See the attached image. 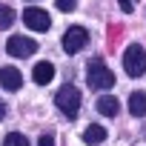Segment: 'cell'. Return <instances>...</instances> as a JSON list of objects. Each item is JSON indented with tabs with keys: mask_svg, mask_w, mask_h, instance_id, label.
<instances>
[{
	"mask_svg": "<svg viewBox=\"0 0 146 146\" xmlns=\"http://www.w3.org/2000/svg\"><path fill=\"white\" fill-rule=\"evenodd\" d=\"M123 69H126V75L129 78H140L146 75V49L143 46H129L126 54H123Z\"/></svg>",
	"mask_w": 146,
	"mask_h": 146,
	"instance_id": "3957f363",
	"label": "cell"
},
{
	"mask_svg": "<svg viewBox=\"0 0 146 146\" xmlns=\"http://www.w3.org/2000/svg\"><path fill=\"white\" fill-rule=\"evenodd\" d=\"M83 140L95 146V143H100V140H106V129H103V126H98V123H92V126H89V129L83 132Z\"/></svg>",
	"mask_w": 146,
	"mask_h": 146,
	"instance_id": "8fae6325",
	"label": "cell"
},
{
	"mask_svg": "<svg viewBox=\"0 0 146 146\" xmlns=\"http://www.w3.org/2000/svg\"><path fill=\"white\" fill-rule=\"evenodd\" d=\"M23 23H26L29 29H35V32H49V26H52L49 15H46L43 9H37V6L23 9Z\"/></svg>",
	"mask_w": 146,
	"mask_h": 146,
	"instance_id": "8992f818",
	"label": "cell"
},
{
	"mask_svg": "<svg viewBox=\"0 0 146 146\" xmlns=\"http://www.w3.org/2000/svg\"><path fill=\"white\" fill-rule=\"evenodd\" d=\"M3 146H29V137L20 135V132H9L6 140H3Z\"/></svg>",
	"mask_w": 146,
	"mask_h": 146,
	"instance_id": "4fadbf2b",
	"label": "cell"
},
{
	"mask_svg": "<svg viewBox=\"0 0 146 146\" xmlns=\"http://www.w3.org/2000/svg\"><path fill=\"white\" fill-rule=\"evenodd\" d=\"M32 78H35V83H37V86L52 83V78H54V66H52L49 60H40V63L35 66V72H32Z\"/></svg>",
	"mask_w": 146,
	"mask_h": 146,
	"instance_id": "ba28073f",
	"label": "cell"
},
{
	"mask_svg": "<svg viewBox=\"0 0 146 146\" xmlns=\"http://www.w3.org/2000/svg\"><path fill=\"white\" fill-rule=\"evenodd\" d=\"M0 86H3V89H9V92H17V89L23 86L20 72H17V69H12V66L0 69Z\"/></svg>",
	"mask_w": 146,
	"mask_h": 146,
	"instance_id": "52a82bcc",
	"label": "cell"
},
{
	"mask_svg": "<svg viewBox=\"0 0 146 146\" xmlns=\"http://www.w3.org/2000/svg\"><path fill=\"white\" fill-rule=\"evenodd\" d=\"M6 112H9V109H6V103H3V100H0V120H3V117H6Z\"/></svg>",
	"mask_w": 146,
	"mask_h": 146,
	"instance_id": "e0dca14e",
	"label": "cell"
},
{
	"mask_svg": "<svg viewBox=\"0 0 146 146\" xmlns=\"http://www.w3.org/2000/svg\"><path fill=\"white\" fill-rule=\"evenodd\" d=\"M15 9L12 6H6V3H0V29H9L12 23H15Z\"/></svg>",
	"mask_w": 146,
	"mask_h": 146,
	"instance_id": "7c38bea8",
	"label": "cell"
},
{
	"mask_svg": "<svg viewBox=\"0 0 146 146\" xmlns=\"http://www.w3.org/2000/svg\"><path fill=\"white\" fill-rule=\"evenodd\" d=\"M35 49H37V43H35L32 37H23V35H12L9 43H6V52H9L12 57H32Z\"/></svg>",
	"mask_w": 146,
	"mask_h": 146,
	"instance_id": "5b68a950",
	"label": "cell"
},
{
	"mask_svg": "<svg viewBox=\"0 0 146 146\" xmlns=\"http://www.w3.org/2000/svg\"><path fill=\"white\" fill-rule=\"evenodd\" d=\"M129 112H132L135 117L146 115V92H132V98H129Z\"/></svg>",
	"mask_w": 146,
	"mask_h": 146,
	"instance_id": "30bf717a",
	"label": "cell"
},
{
	"mask_svg": "<svg viewBox=\"0 0 146 146\" xmlns=\"http://www.w3.org/2000/svg\"><path fill=\"white\" fill-rule=\"evenodd\" d=\"M37 146H54V137H52V135H43V137L37 140Z\"/></svg>",
	"mask_w": 146,
	"mask_h": 146,
	"instance_id": "9a60e30c",
	"label": "cell"
},
{
	"mask_svg": "<svg viewBox=\"0 0 146 146\" xmlns=\"http://www.w3.org/2000/svg\"><path fill=\"white\" fill-rule=\"evenodd\" d=\"M98 112H100V115H106V117H115V115L120 112V103H117V98H112V95H103V98H98Z\"/></svg>",
	"mask_w": 146,
	"mask_h": 146,
	"instance_id": "9c48e42d",
	"label": "cell"
},
{
	"mask_svg": "<svg viewBox=\"0 0 146 146\" xmlns=\"http://www.w3.org/2000/svg\"><path fill=\"white\" fill-rule=\"evenodd\" d=\"M117 3H120V9H123L126 15H129V12L135 9V3H132V0H117Z\"/></svg>",
	"mask_w": 146,
	"mask_h": 146,
	"instance_id": "2e32d148",
	"label": "cell"
},
{
	"mask_svg": "<svg viewBox=\"0 0 146 146\" xmlns=\"http://www.w3.org/2000/svg\"><path fill=\"white\" fill-rule=\"evenodd\" d=\"M54 103H57V109L66 115V117H78V112H80V92L75 89V86H60L57 89V95H54Z\"/></svg>",
	"mask_w": 146,
	"mask_h": 146,
	"instance_id": "6da1fadb",
	"label": "cell"
},
{
	"mask_svg": "<svg viewBox=\"0 0 146 146\" xmlns=\"http://www.w3.org/2000/svg\"><path fill=\"white\" fill-rule=\"evenodd\" d=\"M86 80H89V86L92 89H112L115 86V75L106 69V63L103 60H92L89 66H86Z\"/></svg>",
	"mask_w": 146,
	"mask_h": 146,
	"instance_id": "7a4b0ae2",
	"label": "cell"
},
{
	"mask_svg": "<svg viewBox=\"0 0 146 146\" xmlns=\"http://www.w3.org/2000/svg\"><path fill=\"white\" fill-rule=\"evenodd\" d=\"M86 43H89V32H86L83 26H72V29L63 35V49H66V54H78Z\"/></svg>",
	"mask_w": 146,
	"mask_h": 146,
	"instance_id": "277c9868",
	"label": "cell"
},
{
	"mask_svg": "<svg viewBox=\"0 0 146 146\" xmlns=\"http://www.w3.org/2000/svg\"><path fill=\"white\" fill-rule=\"evenodd\" d=\"M75 6H78V0H57L60 12H75Z\"/></svg>",
	"mask_w": 146,
	"mask_h": 146,
	"instance_id": "5bb4252c",
	"label": "cell"
}]
</instances>
